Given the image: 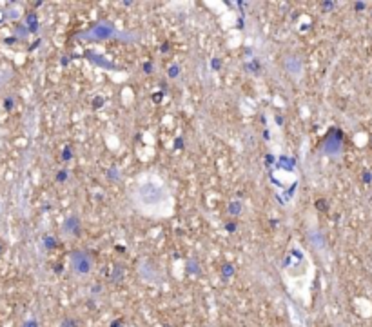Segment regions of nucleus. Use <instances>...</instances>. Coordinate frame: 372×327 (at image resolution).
Listing matches in <instances>:
<instances>
[{
    "mask_svg": "<svg viewBox=\"0 0 372 327\" xmlns=\"http://www.w3.org/2000/svg\"><path fill=\"white\" fill-rule=\"evenodd\" d=\"M356 9H358V11H361V9H365V4H361V2H358V4H356Z\"/></svg>",
    "mask_w": 372,
    "mask_h": 327,
    "instance_id": "1",
    "label": "nucleus"
},
{
    "mask_svg": "<svg viewBox=\"0 0 372 327\" xmlns=\"http://www.w3.org/2000/svg\"><path fill=\"white\" fill-rule=\"evenodd\" d=\"M370 178H372V176L368 175V171H365V180H367V182H370Z\"/></svg>",
    "mask_w": 372,
    "mask_h": 327,
    "instance_id": "2",
    "label": "nucleus"
}]
</instances>
